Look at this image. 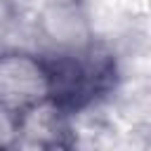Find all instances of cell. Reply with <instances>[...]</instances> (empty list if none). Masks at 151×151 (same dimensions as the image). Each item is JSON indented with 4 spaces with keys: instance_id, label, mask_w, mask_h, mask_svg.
<instances>
[{
    "instance_id": "1",
    "label": "cell",
    "mask_w": 151,
    "mask_h": 151,
    "mask_svg": "<svg viewBox=\"0 0 151 151\" xmlns=\"http://www.w3.org/2000/svg\"><path fill=\"white\" fill-rule=\"evenodd\" d=\"M50 94L59 109L78 111L104 94L116 78L111 57L90 54H59L42 61Z\"/></svg>"
}]
</instances>
